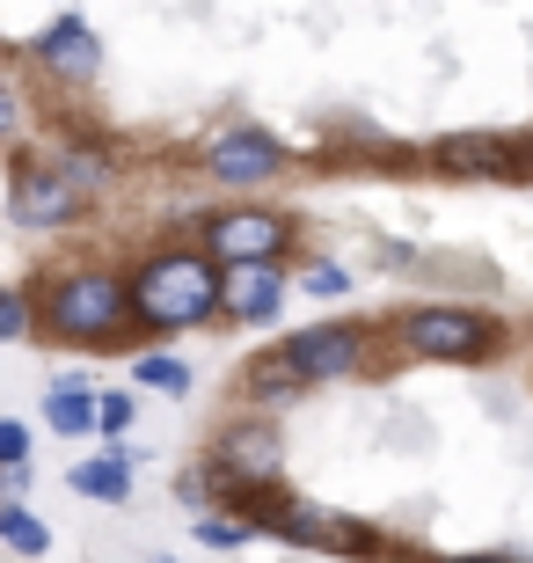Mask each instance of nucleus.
Here are the masks:
<instances>
[{"label":"nucleus","instance_id":"obj_11","mask_svg":"<svg viewBox=\"0 0 533 563\" xmlns=\"http://www.w3.org/2000/svg\"><path fill=\"white\" fill-rule=\"evenodd\" d=\"M8 132H15V88L0 81V140H8Z\"/></svg>","mask_w":533,"mask_h":563},{"label":"nucleus","instance_id":"obj_6","mask_svg":"<svg viewBox=\"0 0 533 563\" xmlns=\"http://www.w3.org/2000/svg\"><path fill=\"white\" fill-rule=\"evenodd\" d=\"M52 424H59V432H81V424H88V402L74 396V388H59V396H52Z\"/></svg>","mask_w":533,"mask_h":563},{"label":"nucleus","instance_id":"obj_2","mask_svg":"<svg viewBox=\"0 0 533 563\" xmlns=\"http://www.w3.org/2000/svg\"><path fill=\"white\" fill-rule=\"evenodd\" d=\"M52 322H59L66 336H110L124 322V286L103 272L88 278H66L59 292H52Z\"/></svg>","mask_w":533,"mask_h":563},{"label":"nucleus","instance_id":"obj_7","mask_svg":"<svg viewBox=\"0 0 533 563\" xmlns=\"http://www.w3.org/2000/svg\"><path fill=\"white\" fill-rule=\"evenodd\" d=\"M30 330V308H22V292H0V336H22Z\"/></svg>","mask_w":533,"mask_h":563},{"label":"nucleus","instance_id":"obj_1","mask_svg":"<svg viewBox=\"0 0 533 563\" xmlns=\"http://www.w3.org/2000/svg\"><path fill=\"white\" fill-rule=\"evenodd\" d=\"M124 308L146 314V330H190V322H206L212 308H220V278H212V264H198V256H154L140 278H132V292H124Z\"/></svg>","mask_w":533,"mask_h":563},{"label":"nucleus","instance_id":"obj_9","mask_svg":"<svg viewBox=\"0 0 533 563\" xmlns=\"http://www.w3.org/2000/svg\"><path fill=\"white\" fill-rule=\"evenodd\" d=\"M140 374H146V380H154V388H184V366H168V358H146Z\"/></svg>","mask_w":533,"mask_h":563},{"label":"nucleus","instance_id":"obj_3","mask_svg":"<svg viewBox=\"0 0 533 563\" xmlns=\"http://www.w3.org/2000/svg\"><path fill=\"white\" fill-rule=\"evenodd\" d=\"M206 242H212V256H220L226 272H234V264H270V256L286 250V220L264 212V206H242V212H220L206 228Z\"/></svg>","mask_w":533,"mask_h":563},{"label":"nucleus","instance_id":"obj_5","mask_svg":"<svg viewBox=\"0 0 533 563\" xmlns=\"http://www.w3.org/2000/svg\"><path fill=\"white\" fill-rule=\"evenodd\" d=\"M37 52H44L52 66H59V74H96V44H88V30H81L74 15L52 22V37H44Z\"/></svg>","mask_w":533,"mask_h":563},{"label":"nucleus","instance_id":"obj_8","mask_svg":"<svg viewBox=\"0 0 533 563\" xmlns=\"http://www.w3.org/2000/svg\"><path fill=\"white\" fill-rule=\"evenodd\" d=\"M81 490H124V468L118 461H96V468H81Z\"/></svg>","mask_w":533,"mask_h":563},{"label":"nucleus","instance_id":"obj_4","mask_svg":"<svg viewBox=\"0 0 533 563\" xmlns=\"http://www.w3.org/2000/svg\"><path fill=\"white\" fill-rule=\"evenodd\" d=\"M212 176H226V184H264V176H278V146L264 132H220L212 140Z\"/></svg>","mask_w":533,"mask_h":563},{"label":"nucleus","instance_id":"obj_10","mask_svg":"<svg viewBox=\"0 0 533 563\" xmlns=\"http://www.w3.org/2000/svg\"><path fill=\"white\" fill-rule=\"evenodd\" d=\"M22 454H30V439H22V424H0V461H15V468H22Z\"/></svg>","mask_w":533,"mask_h":563}]
</instances>
